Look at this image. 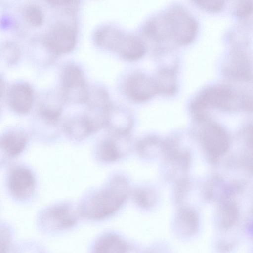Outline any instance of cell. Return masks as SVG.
Here are the masks:
<instances>
[{"label": "cell", "instance_id": "6da1fadb", "mask_svg": "<svg viewBox=\"0 0 253 253\" xmlns=\"http://www.w3.org/2000/svg\"><path fill=\"white\" fill-rule=\"evenodd\" d=\"M130 188L122 175L112 176L107 184L87 196L80 204V215L92 220H100L115 213L126 200Z\"/></svg>", "mask_w": 253, "mask_h": 253}, {"label": "cell", "instance_id": "30bf717a", "mask_svg": "<svg viewBox=\"0 0 253 253\" xmlns=\"http://www.w3.org/2000/svg\"><path fill=\"white\" fill-rule=\"evenodd\" d=\"M7 99L10 106L15 112L26 114L32 108L33 91L28 84L23 83H18L10 88Z\"/></svg>", "mask_w": 253, "mask_h": 253}, {"label": "cell", "instance_id": "ac0fdd59", "mask_svg": "<svg viewBox=\"0 0 253 253\" xmlns=\"http://www.w3.org/2000/svg\"><path fill=\"white\" fill-rule=\"evenodd\" d=\"M5 83L2 77L0 75V98L3 95L5 90Z\"/></svg>", "mask_w": 253, "mask_h": 253}, {"label": "cell", "instance_id": "5b68a950", "mask_svg": "<svg viewBox=\"0 0 253 253\" xmlns=\"http://www.w3.org/2000/svg\"><path fill=\"white\" fill-rule=\"evenodd\" d=\"M64 95L66 99L74 103L86 102L87 94L84 75L76 65H70L63 74Z\"/></svg>", "mask_w": 253, "mask_h": 253}, {"label": "cell", "instance_id": "52a82bcc", "mask_svg": "<svg viewBox=\"0 0 253 253\" xmlns=\"http://www.w3.org/2000/svg\"><path fill=\"white\" fill-rule=\"evenodd\" d=\"M8 185L12 194L20 199L30 197L35 188V179L31 171L24 167H17L10 172Z\"/></svg>", "mask_w": 253, "mask_h": 253}, {"label": "cell", "instance_id": "d6986e66", "mask_svg": "<svg viewBox=\"0 0 253 253\" xmlns=\"http://www.w3.org/2000/svg\"></svg>", "mask_w": 253, "mask_h": 253}, {"label": "cell", "instance_id": "3957f363", "mask_svg": "<svg viewBox=\"0 0 253 253\" xmlns=\"http://www.w3.org/2000/svg\"><path fill=\"white\" fill-rule=\"evenodd\" d=\"M130 151L129 134L111 133L101 140L97 148V155L102 161H116Z\"/></svg>", "mask_w": 253, "mask_h": 253}, {"label": "cell", "instance_id": "9a60e30c", "mask_svg": "<svg viewBox=\"0 0 253 253\" xmlns=\"http://www.w3.org/2000/svg\"><path fill=\"white\" fill-rule=\"evenodd\" d=\"M24 17L27 23L34 27L42 25L44 19L42 11L35 4L29 5L25 8Z\"/></svg>", "mask_w": 253, "mask_h": 253}, {"label": "cell", "instance_id": "4fadbf2b", "mask_svg": "<svg viewBox=\"0 0 253 253\" xmlns=\"http://www.w3.org/2000/svg\"><path fill=\"white\" fill-rule=\"evenodd\" d=\"M175 222L178 232L183 235L189 236L197 231L198 219L195 213L184 211L179 214Z\"/></svg>", "mask_w": 253, "mask_h": 253}, {"label": "cell", "instance_id": "8fae6325", "mask_svg": "<svg viewBox=\"0 0 253 253\" xmlns=\"http://www.w3.org/2000/svg\"><path fill=\"white\" fill-rule=\"evenodd\" d=\"M127 249V245L122 237L115 233H109L98 239L92 253H126Z\"/></svg>", "mask_w": 253, "mask_h": 253}, {"label": "cell", "instance_id": "7a4b0ae2", "mask_svg": "<svg viewBox=\"0 0 253 253\" xmlns=\"http://www.w3.org/2000/svg\"><path fill=\"white\" fill-rule=\"evenodd\" d=\"M77 212L71 205L61 203L50 206L40 214L39 225L46 231H58L73 227L78 219Z\"/></svg>", "mask_w": 253, "mask_h": 253}, {"label": "cell", "instance_id": "e0dca14e", "mask_svg": "<svg viewBox=\"0 0 253 253\" xmlns=\"http://www.w3.org/2000/svg\"><path fill=\"white\" fill-rule=\"evenodd\" d=\"M11 241V232L7 226L0 223V253H7Z\"/></svg>", "mask_w": 253, "mask_h": 253}, {"label": "cell", "instance_id": "8992f818", "mask_svg": "<svg viewBox=\"0 0 253 253\" xmlns=\"http://www.w3.org/2000/svg\"><path fill=\"white\" fill-rule=\"evenodd\" d=\"M46 47L56 54L70 51L76 43V33L67 25L60 23L55 25L44 40Z\"/></svg>", "mask_w": 253, "mask_h": 253}, {"label": "cell", "instance_id": "277c9868", "mask_svg": "<svg viewBox=\"0 0 253 253\" xmlns=\"http://www.w3.org/2000/svg\"><path fill=\"white\" fill-rule=\"evenodd\" d=\"M103 127V120L100 114L71 119L63 125V129L66 134L76 141L85 139Z\"/></svg>", "mask_w": 253, "mask_h": 253}, {"label": "cell", "instance_id": "9c48e42d", "mask_svg": "<svg viewBox=\"0 0 253 253\" xmlns=\"http://www.w3.org/2000/svg\"><path fill=\"white\" fill-rule=\"evenodd\" d=\"M103 116L104 127H107L111 133L130 134L133 121L129 114L109 106L103 111Z\"/></svg>", "mask_w": 253, "mask_h": 253}, {"label": "cell", "instance_id": "2e32d148", "mask_svg": "<svg viewBox=\"0 0 253 253\" xmlns=\"http://www.w3.org/2000/svg\"><path fill=\"white\" fill-rule=\"evenodd\" d=\"M0 52L2 57L11 64L17 62L21 56V50L19 46L12 42L4 43L1 46Z\"/></svg>", "mask_w": 253, "mask_h": 253}, {"label": "cell", "instance_id": "7c38bea8", "mask_svg": "<svg viewBox=\"0 0 253 253\" xmlns=\"http://www.w3.org/2000/svg\"><path fill=\"white\" fill-rule=\"evenodd\" d=\"M27 135L20 131H13L3 135L0 139V146L7 155L14 157L24 149L27 142Z\"/></svg>", "mask_w": 253, "mask_h": 253}, {"label": "cell", "instance_id": "5bb4252c", "mask_svg": "<svg viewBox=\"0 0 253 253\" xmlns=\"http://www.w3.org/2000/svg\"><path fill=\"white\" fill-rule=\"evenodd\" d=\"M238 218L237 210L235 208L231 207L224 209L220 213L217 222L221 229L228 230L236 225Z\"/></svg>", "mask_w": 253, "mask_h": 253}, {"label": "cell", "instance_id": "ba28073f", "mask_svg": "<svg viewBox=\"0 0 253 253\" xmlns=\"http://www.w3.org/2000/svg\"><path fill=\"white\" fill-rule=\"evenodd\" d=\"M126 94L135 101L148 99L157 91V86L150 79L141 73H135L126 80Z\"/></svg>", "mask_w": 253, "mask_h": 253}]
</instances>
